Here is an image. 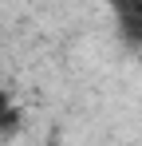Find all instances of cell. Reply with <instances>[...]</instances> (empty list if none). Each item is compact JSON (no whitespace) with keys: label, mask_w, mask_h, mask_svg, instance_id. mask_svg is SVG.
Here are the masks:
<instances>
[{"label":"cell","mask_w":142,"mask_h":146,"mask_svg":"<svg viewBox=\"0 0 142 146\" xmlns=\"http://www.w3.org/2000/svg\"><path fill=\"white\" fill-rule=\"evenodd\" d=\"M0 146H4V142H0Z\"/></svg>","instance_id":"3957f363"},{"label":"cell","mask_w":142,"mask_h":146,"mask_svg":"<svg viewBox=\"0 0 142 146\" xmlns=\"http://www.w3.org/2000/svg\"><path fill=\"white\" fill-rule=\"evenodd\" d=\"M8 107H12V95H8V91L0 87V119H4V111H8Z\"/></svg>","instance_id":"7a4b0ae2"},{"label":"cell","mask_w":142,"mask_h":146,"mask_svg":"<svg viewBox=\"0 0 142 146\" xmlns=\"http://www.w3.org/2000/svg\"><path fill=\"white\" fill-rule=\"evenodd\" d=\"M107 8L115 12L118 36L130 48H142V0H107Z\"/></svg>","instance_id":"6da1fadb"}]
</instances>
